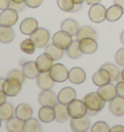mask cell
Segmentation results:
<instances>
[{
    "mask_svg": "<svg viewBox=\"0 0 124 132\" xmlns=\"http://www.w3.org/2000/svg\"><path fill=\"white\" fill-rule=\"evenodd\" d=\"M84 103L87 107V113L94 115L98 112L102 111L105 107L106 101L104 100L98 92H90L84 96Z\"/></svg>",
    "mask_w": 124,
    "mask_h": 132,
    "instance_id": "1",
    "label": "cell"
},
{
    "mask_svg": "<svg viewBox=\"0 0 124 132\" xmlns=\"http://www.w3.org/2000/svg\"><path fill=\"white\" fill-rule=\"evenodd\" d=\"M67 108L71 118H82L87 114V107L83 100L74 99L67 105Z\"/></svg>",
    "mask_w": 124,
    "mask_h": 132,
    "instance_id": "2",
    "label": "cell"
},
{
    "mask_svg": "<svg viewBox=\"0 0 124 132\" xmlns=\"http://www.w3.org/2000/svg\"><path fill=\"white\" fill-rule=\"evenodd\" d=\"M21 84L19 80L14 78H7L4 80L2 85V89L9 97H14L17 95L21 90Z\"/></svg>",
    "mask_w": 124,
    "mask_h": 132,
    "instance_id": "3",
    "label": "cell"
},
{
    "mask_svg": "<svg viewBox=\"0 0 124 132\" xmlns=\"http://www.w3.org/2000/svg\"><path fill=\"white\" fill-rule=\"evenodd\" d=\"M49 72H50V75L52 78V80L56 82H65L68 80V77H69V71L67 70L66 67L61 63L54 64Z\"/></svg>",
    "mask_w": 124,
    "mask_h": 132,
    "instance_id": "4",
    "label": "cell"
},
{
    "mask_svg": "<svg viewBox=\"0 0 124 132\" xmlns=\"http://www.w3.org/2000/svg\"><path fill=\"white\" fill-rule=\"evenodd\" d=\"M106 12L107 9L102 4H95L92 5L88 11V18L92 22L100 23L106 20Z\"/></svg>",
    "mask_w": 124,
    "mask_h": 132,
    "instance_id": "5",
    "label": "cell"
},
{
    "mask_svg": "<svg viewBox=\"0 0 124 132\" xmlns=\"http://www.w3.org/2000/svg\"><path fill=\"white\" fill-rule=\"evenodd\" d=\"M19 20V15H17V10L13 8H8L4 10L0 14V26H7L11 27Z\"/></svg>",
    "mask_w": 124,
    "mask_h": 132,
    "instance_id": "6",
    "label": "cell"
},
{
    "mask_svg": "<svg viewBox=\"0 0 124 132\" xmlns=\"http://www.w3.org/2000/svg\"><path fill=\"white\" fill-rule=\"evenodd\" d=\"M72 35L69 34L68 32L66 31H64V30H60V31H57V32L55 33L54 35V37H52V43H54V45L58 47V48H60L62 50H67L68 49V47L72 44Z\"/></svg>",
    "mask_w": 124,
    "mask_h": 132,
    "instance_id": "7",
    "label": "cell"
},
{
    "mask_svg": "<svg viewBox=\"0 0 124 132\" xmlns=\"http://www.w3.org/2000/svg\"><path fill=\"white\" fill-rule=\"evenodd\" d=\"M30 39L33 41L36 48H44L50 40V33L45 28H38L33 34L30 35Z\"/></svg>",
    "mask_w": 124,
    "mask_h": 132,
    "instance_id": "8",
    "label": "cell"
},
{
    "mask_svg": "<svg viewBox=\"0 0 124 132\" xmlns=\"http://www.w3.org/2000/svg\"><path fill=\"white\" fill-rule=\"evenodd\" d=\"M38 101L42 106H55L57 104V95L50 89H43L39 93Z\"/></svg>",
    "mask_w": 124,
    "mask_h": 132,
    "instance_id": "9",
    "label": "cell"
},
{
    "mask_svg": "<svg viewBox=\"0 0 124 132\" xmlns=\"http://www.w3.org/2000/svg\"><path fill=\"white\" fill-rule=\"evenodd\" d=\"M70 127L75 132H85L90 127V121L85 116L82 118H72Z\"/></svg>",
    "mask_w": 124,
    "mask_h": 132,
    "instance_id": "10",
    "label": "cell"
},
{
    "mask_svg": "<svg viewBox=\"0 0 124 132\" xmlns=\"http://www.w3.org/2000/svg\"><path fill=\"white\" fill-rule=\"evenodd\" d=\"M54 58L50 56L49 54L44 53L41 55H39L36 59V65L40 72H49L54 65Z\"/></svg>",
    "mask_w": 124,
    "mask_h": 132,
    "instance_id": "11",
    "label": "cell"
},
{
    "mask_svg": "<svg viewBox=\"0 0 124 132\" xmlns=\"http://www.w3.org/2000/svg\"><path fill=\"white\" fill-rule=\"evenodd\" d=\"M109 109L113 116L122 117L124 115V98L116 95L114 98L110 101Z\"/></svg>",
    "mask_w": 124,
    "mask_h": 132,
    "instance_id": "12",
    "label": "cell"
},
{
    "mask_svg": "<svg viewBox=\"0 0 124 132\" xmlns=\"http://www.w3.org/2000/svg\"><path fill=\"white\" fill-rule=\"evenodd\" d=\"M97 92L99 93L100 96H101L106 102H110L111 100H112V99L117 95L116 86H113L111 82H109L107 85H104L102 87H99Z\"/></svg>",
    "mask_w": 124,
    "mask_h": 132,
    "instance_id": "13",
    "label": "cell"
},
{
    "mask_svg": "<svg viewBox=\"0 0 124 132\" xmlns=\"http://www.w3.org/2000/svg\"><path fill=\"white\" fill-rule=\"evenodd\" d=\"M76 91L74 88L70 87H63L61 90L59 91L57 95L58 103L64 104V105H68V104L72 102L74 99H76Z\"/></svg>",
    "mask_w": 124,
    "mask_h": 132,
    "instance_id": "14",
    "label": "cell"
},
{
    "mask_svg": "<svg viewBox=\"0 0 124 132\" xmlns=\"http://www.w3.org/2000/svg\"><path fill=\"white\" fill-rule=\"evenodd\" d=\"M38 28H39L38 21L33 18H26L21 21V25H20V29H21V33L24 35H31Z\"/></svg>",
    "mask_w": 124,
    "mask_h": 132,
    "instance_id": "15",
    "label": "cell"
},
{
    "mask_svg": "<svg viewBox=\"0 0 124 132\" xmlns=\"http://www.w3.org/2000/svg\"><path fill=\"white\" fill-rule=\"evenodd\" d=\"M54 81L50 77V72H40L36 78V84L39 88L43 89H50L54 86Z\"/></svg>",
    "mask_w": 124,
    "mask_h": 132,
    "instance_id": "16",
    "label": "cell"
},
{
    "mask_svg": "<svg viewBox=\"0 0 124 132\" xmlns=\"http://www.w3.org/2000/svg\"><path fill=\"white\" fill-rule=\"evenodd\" d=\"M79 48L84 54H91L95 53L98 49V44L93 38H84L79 40Z\"/></svg>",
    "mask_w": 124,
    "mask_h": 132,
    "instance_id": "17",
    "label": "cell"
},
{
    "mask_svg": "<svg viewBox=\"0 0 124 132\" xmlns=\"http://www.w3.org/2000/svg\"><path fill=\"white\" fill-rule=\"evenodd\" d=\"M92 81L97 87H102L104 85H107L112 82L109 72L104 68H100L98 71H96L92 77Z\"/></svg>",
    "mask_w": 124,
    "mask_h": 132,
    "instance_id": "18",
    "label": "cell"
},
{
    "mask_svg": "<svg viewBox=\"0 0 124 132\" xmlns=\"http://www.w3.org/2000/svg\"><path fill=\"white\" fill-rule=\"evenodd\" d=\"M124 14V9L117 4H113L107 9L106 12V20L111 22L117 21Z\"/></svg>",
    "mask_w": 124,
    "mask_h": 132,
    "instance_id": "19",
    "label": "cell"
},
{
    "mask_svg": "<svg viewBox=\"0 0 124 132\" xmlns=\"http://www.w3.org/2000/svg\"><path fill=\"white\" fill-rule=\"evenodd\" d=\"M39 120L43 122H50L55 120V110L54 106H42L38 112Z\"/></svg>",
    "mask_w": 124,
    "mask_h": 132,
    "instance_id": "20",
    "label": "cell"
},
{
    "mask_svg": "<svg viewBox=\"0 0 124 132\" xmlns=\"http://www.w3.org/2000/svg\"><path fill=\"white\" fill-rule=\"evenodd\" d=\"M86 79V75L83 69L79 68V67H74L69 71V77L68 80L70 81L72 84L75 85H79L83 84Z\"/></svg>",
    "mask_w": 124,
    "mask_h": 132,
    "instance_id": "21",
    "label": "cell"
},
{
    "mask_svg": "<svg viewBox=\"0 0 124 132\" xmlns=\"http://www.w3.org/2000/svg\"><path fill=\"white\" fill-rule=\"evenodd\" d=\"M24 120L19 118H12L6 120V130L9 132H22L24 131Z\"/></svg>",
    "mask_w": 124,
    "mask_h": 132,
    "instance_id": "22",
    "label": "cell"
},
{
    "mask_svg": "<svg viewBox=\"0 0 124 132\" xmlns=\"http://www.w3.org/2000/svg\"><path fill=\"white\" fill-rule=\"evenodd\" d=\"M22 73H23L25 78L34 79L37 78L40 71H39L37 65H36V62L28 61L25 62L24 64L22 65Z\"/></svg>",
    "mask_w": 124,
    "mask_h": 132,
    "instance_id": "23",
    "label": "cell"
},
{
    "mask_svg": "<svg viewBox=\"0 0 124 132\" xmlns=\"http://www.w3.org/2000/svg\"><path fill=\"white\" fill-rule=\"evenodd\" d=\"M15 114H16V117L21 119L22 120H27L29 119H31L32 117V109L29 106L28 104H20L17 108H16V111H15Z\"/></svg>",
    "mask_w": 124,
    "mask_h": 132,
    "instance_id": "24",
    "label": "cell"
},
{
    "mask_svg": "<svg viewBox=\"0 0 124 132\" xmlns=\"http://www.w3.org/2000/svg\"><path fill=\"white\" fill-rule=\"evenodd\" d=\"M54 110H55V120L58 122H64L69 119V112H68V108L67 105L64 104L58 103L54 106Z\"/></svg>",
    "mask_w": 124,
    "mask_h": 132,
    "instance_id": "25",
    "label": "cell"
},
{
    "mask_svg": "<svg viewBox=\"0 0 124 132\" xmlns=\"http://www.w3.org/2000/svg\"><path fill=\"white\" fill-rule=\"evenodd\" d=\"M60 27H61L62 30L68 32L72 36H76L79 28L78 22L76 21H74L73 19H66V20H64L61 22Z\"/></svg>",
    "mask_w": 124,
    "mask_h": 132,
    "instance_id": "26",
    "label": "cell"
},
{
    "mask_svg": "<svg viewBox=\"0 0 124 132\" xmlns=\"http://www.w3.org/2000/svg\"><path fill=\"white\" fill-rule=\"evenodd\" d=\"M76 37H77L78 41L82 40V39H84V38H93V39H96L97 34H96V31L92 27L85 25V26L79 27Z\"/></svg>",
    "mask_w": 124,
    "mask_h": 132,
    "instance_id": "27",
    "label": "cell"
},
{
    "mask_svg": "<svg viewBox=\"0 0 124 132\" xmlns=\"http://www.w3.org/2000/svg\"><path fill=\"white\" fill-rule=\"evenodd\" d=\"M15 33L11 27L1 26L0 27V43L2 44H9L14 40Z\"/></svg>",
    "mask_w": 124,
    "mask_h": 132,
    "instance_id": "28",
    "label": "cell"
},
{
    "mask_svg": "<svg viewBox=\"0 0 124 132\" xmlns=\"http://www.w3.org/2000/svg\"><path fill=\"white\" fill-rule=\"evenodd\" d=\"M101 68H104L109 72V74L111 76L112 82H118L121 79V72L119 71L118 67L112 63H106L104 65L101 66Z\"/></svg>",
    "mask_w": 124,
    "mask_h": 132,
    "instance_id": "29",
    "label": "cell"
},
{
    "mask_svg": "<svg viewBox=\"0 0 124 132\" xmlns=\"http://www.w3.org/2000/svg\"><path fill=\"white\" fill-rule=\"evenodd\" d=\"M15 114V109L12 104L4 103L0 106V120H8L12 119Z\"/></svg>",
    "mask_w": 124,
    "mask_h": 132,
    "instance_id": "30",
    "label": "cell"
},
{
    "mask_svg": "<svg viewBox=\"0 0 124 132\" xmlns=\"http://www.w3.org/2000/svg\"><path fill=\"white\" fill-rule=\"evenodd\" d=\"M66 54L72 59H77V58L81 57L83 53H82L81 48H79V41L76 40V41L72 42V44L66 50Z\"/></svg>",
    "mask_w": 124,
    "mask_h": 132,
    "instance_id": "31",
    "label": "cell"
},
{
    "mask_svg": "<svg viewBox=\"0 0 124 132\" xmlns=\"http://www.w3.org/2000/svg\"><path fill=\"white\" fill-rule=\"evenodd\" d=\"M63 51H64V50H62V49H60V48L56 47L54 43L50 44V45H47L45 48V53L50 54L54 60L60 59V58L63 56V54H64Z\"/></svg>",
    "mask_w": 124,
    "mask_h": 132,
    "instance_id": "32",
    "label": "cell"
},
{
    "mask_svg": "<svg viewBox=\"0 0 124 132\" xmlns=\"http://www.w3.org/2000/svg\"><path fill=\"white\" fill-rule=\"evenodd\" d=\"M24 131L25 132H38L41 131V125L39 121L35 119H29L25 120L24 124Z\"/></svg>",
    "mask_w": 124,
    "mask_h": 132,
    "instance_id": "33",
    "label": "cell"
},
{
    "mask_svg": "<svg viewBox=\"0 0 124 132\" xmlns=\"http://www.w3.org/2000/svg\"><path fill=\"white\" fill-rule=\"evenodd\" d=\"M21 50L27 54H32L35 53V49H36V46L34 45L33 41L29 38V39H25L21 43Z\"/></svg>",
    "mask_w": 124,
    "mask_h": 132,
    "instance_id": "34",
    "label": "cell"
},
{
    "mask_svg": "<svg viewBox=\"0 0 124 132\" xmlns=\"http://www.w3.org/2000/svg\"><path fill=\"white\" fill-rule=\"evenodd\" d=\"M57 5L64 12H73L76 4L73 0H57Z\"/></svg>",
    "mask_w": 124,
    "mask_h": 132,
    "instance_id": "35",
    "label": "cell"
},
{
    "mask_svg": "<svg viewBox=\"0 0 124 132\" xmlns=\"http://www.w3.org/2000/svg\"><path fill=\"white\" fill-rule=\"evenodd\" d=\"M92 132H109L111 131V128L106 123L105 121H97L93 124V126L91 127Z\"/></svg>",
    "mask_w": 124,
    "mask_h": 132,
    "instance_id": "36",
    "label": "cell"
},
{
    "mask_svg": "<svg viewBox=\"0 0 124 132\" xmlns=\"http://www.w3.org/2000/svg\"><path fill=\"white\" fill-rule=\"evenodd\" d=\"M7 78H14V79H17L19 80L20 82H23L24 81V75L22 73V71H20V70H12L10 71L8 73V76H7Z\"/></svg>",
    "mask_w": 124,
    "mask_h": 132,
    "instance_id": "37",
    "label": "cell"
},
{
    "mask_svg": "<svg viewBox=\"0 0 124 132\" xmlns=\"http://www.w3.org/2000/svg\"><path fill=\"white\" fill-rule=\"evenodd\" d=\"M114 59H116L117 65L124 67V48H121L116 52V55H114Z\"/></svg>",
    "mask_w": 124,
    "mask_h": 132,
    "instance_id": "38",
    "label": "cell"
},
{
    "mask_svg": "<svg viewBox=\"0 0 124 132\" xmlns=\"http://www.w3.org/2000/svg\"><path fill=\"white\" fill-rule=\"evenodd\" d=\"M25 5L29 8H38L43 3V0H24Z\"/></svg>",
    "mask_w": 124,
    "mask_h": 132,
    "instance_id": "39",
    "label": "cell"
},
{
    "mask_svg": "<svg viewBox=\"0 0 124 132\" xmlns=\"http://www.w3.org/2000/svg\"><path fill=\"white\" fill-rule=\"evenodd\" d=\"M116 93H117V95L118 96H120V97H122V98H124V81H120V82H117V84H116Z\"/></svg>",
    "mask_w": 124,
    "mask_h": 132,
    "instance_id": "40",
    "label": "cell"
},
{
    "mask_svg": "<svg viewBox=\"0 0 124 132\" xmlns=\"http://www.w3.org/2000/svg\"><path fill=\"white\" fill-rule=\"evenodd\" d=\"M11 3H12V0H0V10L4 11L6 9L10 8Z\"/></svg>",
    "mask_w": 124,
    "mask_h": 132,
    "instance_id": "41",
    "label": "cell"
},
{
    "mask_svg": "<svg viewBox=\"0 0 124 132\" xmlns=\"http://www.w3.org/2000/svg\"><path fill=\"white\" fill-rule=\"evenodd\" d=\"M25 3H16V2H13L11 3V7L10 8H13L15 9V10H17V11H20L21 9L24 7Z\"/></svg>",
    "mask_w": 124,
    "mask_h": 132,
    "instance_id": "42",
    "label": "cell"
},
{
    "mask_svg": "<svg viewBox=\"0 0 124 132\" xmlns=\"http://www.w3.org/2000/svg\"><path fill=\"white\" fill-rule=\"evenodd\" d=\"M6 100H7V94L5 93L2 88H0V106L6 103Z\"/></svg>",
    "mask_w": 124,
    "mask_h": 132,
    "instance_id": "43",
    "label": "cell"
},
{
    "mask_svg": "<svg viewBox=\"0 0 124 132\" xmlns=\"http://www.w3.org/2000/svg\"><path fill=\"white\" fill-rule=\"evenodd\" d=\"M111 132H124L123 125H116L111 128Z\"/></svg>",
    "mask_w": 124,
    "mask_h": 132,
    "instance_id": "44",
    "label": "cell"
},
{
    "mask_svg": "<svg viewBox=\"0 0 124 132\" xmlns=\"http://www.w3.org/2000/svg\"><path fill=\"white\" fill-rule=\"evenodd\" d=\"M85 2H86L87 5L92 6V5H95V4L100 3V2H101V0H85Z\"/></svg>",
    "mask_w": 124,
    "mask_h": 132,
    "instance_id": "45",
    "label": "cell"
},
{
    "mask_svg": "<svg viewBox=\"0 0 124 132\" xmlns=\"http://www.w3.org/2000/svg\"><path fill=\"white\" fill-rule=\"evenodd\" d=\"M113 3L119 5V6H121L124 9V0H113Z\"/></svg>",
    "mask_w": 124,
    "mask_h": 132,
    "instance_id": "46",
    "label": "cell"
},
{
    "mask_svg": "<svg viewBox=\"0 0 124 132\" xmlns=\"http://www.w3.org/2000/svg\"><path fill=\"white\" fill-rule=\"evenodd\" d=\"M119 39H120V42L122 43V45L124 46V30L122 31V32H121V34H120Z\"/></svg>",
    "mask_w": 124,
    "mask_h": 132,
    "instance_id": "47",
    "label": "cell"
},
{
    "mask_svg": "<svg viewBox=\"0 0 124 132\" xmlns=\"http://www.w3.org/2000/svg\"><path fill=\"white\" fill-rule=\"evenodd\" d=\"M75 2V4H83L85 0H73Z\"/></svg>",
    "mask_w": 124,
    "mask_h": 132,
    "instance_id": "48",
    "label": "cell"
},
{
    "mask_svg": "<svg viewBox=\"0 0 124 132\" xmlns=\"http://www.w3.org/2000/svg\"><path fill=\"white\" fill-rule=\"evenodd\" d=\"M12 1L16 3H24V0H12Z\"/></svg>",
    "mask_w": 124,
    "mask_h": 132,
    "instance_id": "49",
    "label": "cell"
},
{
    "mask_svg": "<svg viewBox=\"0 0 124 132\" xmlns=\"http://www.w3.org/2000/svg\"><path fill=\"white\" fill-rule=\"evenodd\" d=\"M121 80L124 81V68H123V70L121 71Z\"/></svg>",
    "mask_w": 124,
    "mask_h": 132,
    "instance_id": "50",
    "label": "cell"
},
{
    "mask_svg": "<svg viewBox=\"0 0 124 132\" xmlns=\"http://www.w3.org/2000/svg\"><path fill=\"white\" fill-rule=\"evenodd\" d=\"M0 127H1V120H0Z\"/></svg>",
    "mask_w": 124,
    "mask_h": 132,
    "instance_id": "51",
    "label": "cell"
}]
</instances>
